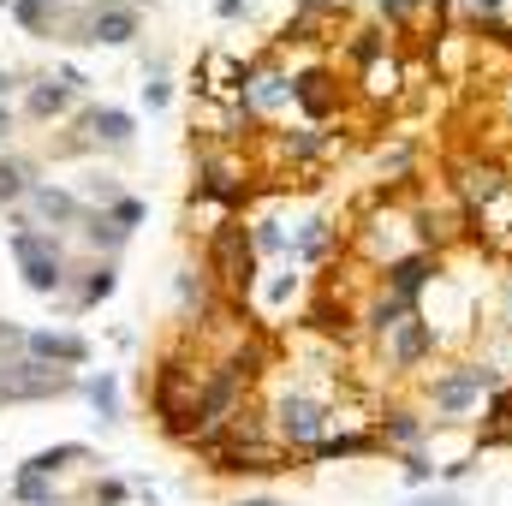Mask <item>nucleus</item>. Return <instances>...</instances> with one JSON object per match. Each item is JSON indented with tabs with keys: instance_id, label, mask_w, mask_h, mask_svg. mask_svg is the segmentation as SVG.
<instances>
[{
	"instance_id": "obj_14",
	"label": "nucleus",
	"mask_w": 512,
	"mask_h": 506,
	"mask_svg": "<svg viewBox=\"0 0 512 506\" xmlns=\"http://www.w3.org/2000/svg\"><path fill=\"white\" fill-rule=\"evenodd\" d=\"M108 292H114V268H96V274H90V286H84V298L96 304V298H108Z\"/></svg>"
},
{
	"instance_id": "obj_19",
	"label": "nucleus",
	"mask_w": 512,
	"mask_h": 506,
	"mask_svg": "<svg viewBox=\"0 0 512 506\" xmlns=\"http://www.w3.org/2000/svg\"><path fill=\"white\" fill-rule=\"evenodd\" d=\"M411 506H459V501H411Z\"/></svg>"
},
{
	"instance_id": "obj_10",
	"label": "nucleus",
	"mask_w": 512,
	"mask_h": 506,
	"mask_svg": "<svg viewBox=\"0 0 512 506\" xmlns=\"http://www.w3.org/2000/svg\"><path fill=\"white\" fill-rule=\"evenodd\" d=\"M12 12H18V18H24L30 30H42V24H48V18H54L60 6H54V0H12Z\"/></svg>"
},
{
	"instance_id": "obj_17",
	"label": "nucleus",
	"mask_w": 512,
	"mask_h": 506,
	"mask_svg": "<svg viewBox=\"0 0 512 506\" xmlns=\"http://www.w3.org/2000/svg\"><path fill=\"white\" fill-rule=\"evenodd\" d=\"M382 12H387V18H399V24H405V18L417 12V0H382Z\"/></svg>"
},
{
	"instance_id": "obj_18",
	"label": "nucleus",
	"mask_w": 512,
	"mask_h": 506,
	"mask_svg": "<svg viewBox=\"0 0 512 506\" xmlns=\"http://www.w3.org/2000/svg\"><path fill=\"white\" fill-rule=\"evenodd\" d=\"M137 215H143L137 203H120V209H114V221H120V233H126V227H131V221H137Z\"/></svg>"
},
{
	"instance_id": "obj_1",
	"label": "nucleus",
	"mask_w": 512,
	"mask_h": 506,
	"mask_svg": "<svg viewBox=\"0 0 512 506\" xmlns=\"http://www.w3.org/2000/svg\"><path fill=\"white\" fill-rule=\"evenodd\" d=\"M12 256L24 262V280H30L36 292H54V286L66 280V262L54 251V239H42V233H12Z\"/></svg>"
},
{
	"instance_id": "obj_12",
	"label": "nucleus",
	"mask_w": 512,
	"mask_h": 506,
	"mask_svg": "<svg viewBox=\"0 0 512 506\" xmlns=\"http://www.w3.org/2000/svg\"><path fill=\"white\" fill-rule=\"evenodd\" d=\"M90 126L102 131V137H108V143H126V137H131V120H126V114H114V108H102V114H96V120H90Z\"/></svg>"
},
{
	"instance_id": "obj_6",
	"label": "nucleus",
	"mask_w": 512,
	"mask_h": 506,
	"mask_svg": "<svg viewBox=\"0 0 512 506\" xmlns=\"http://www.w3.org/2000/svg\"><path fill=\"white\" fill-rule=\"evenodd\" d=\"M387 280H393V298H411V292L429 280V256H405V262H393Z\"/></svg>"
},
{
	"instance_id": "obj_4",
	"label": "nucleus",
	"mask_w": 512,
	"mask_h": 506,
	"mask_svg": "<svg viewBox=\"0 0 512 506\" xmlns=\"http://www.w3.org/2000/svg\"><path fill=\"white\" fill-rule=\"evenodd\" d=\"M24 346H30V358H42V364H54V358H60V364H84V352H90L78 334H24Z\"/></svg>"
},
{
	"instance_id": "obj_13",
	"label": "nucleus",
	"mask_w": 512,
	"mask_h": 506,
	"mask_svg": "<svg viewBox=\"0 0 512 506\" xmlns=\"http://www.w3.org/2000/svg\"><path fill=\"white\" fill-rule=\"evenodd\" d=\"M18 501H30V506H54V495L42 489V477H18Z\"/></svg>"
},
{
	"instance_id": "obj_8",
	"label": "nucleus",
	"mask_w": 512,
	"mask_h": 506,
	"mask_svg": "<svg viewBox=\"0 0 512 506\" xmlns=\"http://www.w3.org/2000/svg\"><path fill=\"white\" fill-rule=\"evenodd\" d=\"M30 203H36V215H48V221H78V203H72L66 191H48V185H42Z\"/></svg>"
},
{
	"instance_id": "obj_3",
	"label": "nucleus",
	"mask_w": 512,
	"mask_h": 506,
	"mask_svg": "<svg viewBox=\"0 0 512 506\" xmlns=\"http://www.w3.org/2000/svg\"><path fill=\"white\" fill-rule=\"evenodd\" d=\"M483 387H495V376H489V370H459V376H441V381H435V411L459 417L465 405H477V399H483Z\"/></svg>"
},
{
	"instance_id": "obj_5",
	"label": "nucleus",
	"mask_w": 512,
	"mask_h": 506,
	"mask_svg": "<svg viewBox=\"0 0 512 506\" xmlns=\"http://www.w3.org/2000/svg\"><path fill=\"white\" fill-rule=\"evenodd\" d=\"M137 36V6H96V24H90V42H131Z\"/></svg>"
},
{
	"instance_id": "obj_15",
	"label": "nucleus",
	"mask_w": 512,
	"mask_h": 506,
	"mask_svg": "<svg viewBox=\"0 0 512 506\" xmlns=\"http://www.w3.org/2000/svg\"><path fill=\"white\" fill-rule=\"evenodd\" d=\"M90 399L102 405V417H114V381L102 376V381H90Z\"/></svg>"
},
{
	"instance_id": "obj_21",
	"label": "nucleus",
	"mask_w": 512,
	"mask_h": 506,
	"mask_svg": "<svg viewBox=\"0 0 512 506\" xmlns=\"http://www.w3.org/2000/svg\"><path fill=\"white\" fill-rule=\"evenodd\" d=\"M245 506H274V501H245Z\"/></svg>"
},
{
	"instance_id": "obj_2",
	"label": "nucleus",
	"mask_w": 512,
	"mask_h": 506,
	"mask_svg": "<svg viewBox=\"0 0 512 506\" xmlns=\"http://www.w3.org/2000/svg\"><path fill=\"white\" fill-rule=\"evenodd\" d=\"M322 429H328V411L316 399H286L280 405V435L292 447H322Z\"/></svg>"
},
{
	"instance_id": "obj_7",
	"label": "nucleus",
	"mask_w": 512,
	"mask_h": 506,
	"mask_svg": "<svg viewBox=\"0 0 512 506\" xmlns=\"http://www.w3.org/2000/svg\"><path fill=\"white\" fill-rule=\"evenodd\" d=\"M429 346H435V328H429V322H411V328L393 340V364H417Z\"/></svg>"
},
{
	"instance_id": "obj_20",
	"label": "nucleus",
	"mask_w": 512,
	"mask_h": 506,
	"mask_svg": "<svg viewBox=\"0 0 512 506\" xmlns=\"http://www.w3.org/2000/svg\"><path fill=\"white\" fill-rule=\"evenodd\" d=\"M0 131H6V102H0Z\"/></svg>"
},
{
	"instance_id": "obj_11",
	"label": "nucleus",
	"mask_w": 512,
	"mask_h": 506,
	"mask_svg": "<svg viewBox=\"0 0 512 506\" xmlns=\"http://www.w3.org/2000/svg\"><path fill=\"white\" fill-rule=\"evenodd\" d=\"M24 191H30L24 161H0V197H24Z\"/></svg>"
},
{
	"instance_id": "obj_9",
	"label": "nucleus",
	"mask_w": 512,
	"mask_h": 506,
	"mask_svg": "<svg viewBox=\"0 0 512 506\" xmlns=\"http://www.w3.org/2000/svg\"><path fill=\"white\" fill-rule=\"evenodd\" d=\"M66 96H72V84H36V90H30V114H42V120H48V114H60V108H66Z\"/></svg>"
},
{
	"instance_id": "obj_16",
	"label": "nucleus",
	"mask_w": 512,
	"mask_h": 506,
	"mask_svg": "<svg viewBox=\"0 0 512 506\" xmlns=\"http://www.w3.org/2000/svg\"><path fill=\"white\" fill-rule=\"evenodd\" d=\"M387 429H393V441H417V435H423V429H417V423H411V417H393V423H387Z\"/></svg>"
}]
</instances>
